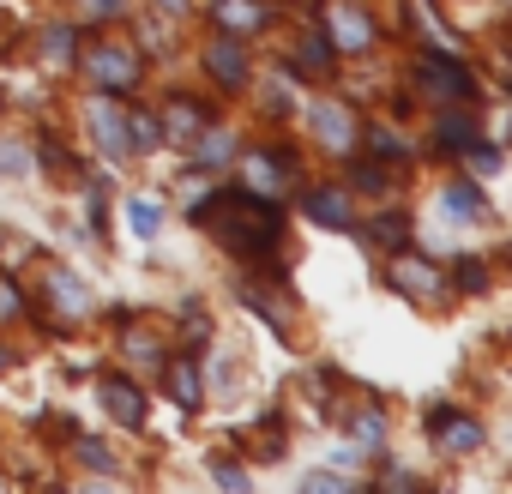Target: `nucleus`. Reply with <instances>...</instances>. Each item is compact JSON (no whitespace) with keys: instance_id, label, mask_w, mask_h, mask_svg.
Instances as JSON below:
<instances>
[{"instance_id":"nucleus-1","label":"nucleus","mask_w":512,"mask_h":494,"mask_svg":"<svg viewBox=\"0 0 512 494\" xmlns=\"http://www.w3.org/2000/svg\"><path fill=\"white\" fill-rule=\"evenodd\" d=\"M211 235H223L229 247H241V254H266V247L278 241V205H266V199H253V193H217V199H205L199 211H193Z\"/></svg>"},{"instance_id":"nucleus-2","label":"nucleus","mask_w":512,"mask_h":494,"mask_svg":"<svg viewBox=\"0 0 512 494\" xmlns=\"http://www.w3.org/2000/svg\"><path fill=\"white\" fill-rule=\"evenodd\" d=\"M422 85H428V91H440V97H470V91H476L470 67H464V61H452V55H422Z\"/></svg>"},{"instance_id":"nucleus-3","label":"nucleus","mask_w":512,"mask_h":494,"mask_svg":"<svg viewBox=\"0 0 512 494\" xmlns=\"http://www.w3.org/2000/svg\"><path fill=\"white\" fill-rule=\"evenodd\" d=\"M428 428L440 434V446H446V452H470V446H482V428H476V422H464V416H458V410H446V404L428 416Z\"/></svg>"},{"instance_id":"nucleus-4","label":"nucleus","mask_w":512,"mask_h":494,"mask_svg":"<svg viewBox=\"0 0 512 494\" xmlns=\"http://www.w3.org/2000/svg\"><path fill=\"white\" fill-rule=\"evenodd\" d=\"M296 73H302V79H326V73H332V37H326V31H308V37L296 43Z\"/></svg>"},{"instance_id":"nucleus-5","label":"nucleus","mask_w":512,"mask_h":494,"mask_svg":"<svg viewBox=\"0 0 512 494\" xmlns=\"http://www.w3.org/2000/svg\"><path fill=\"white\" fill-rule=\"evenodd\" d=\"M392 284H398L404 296H440V272H434L428 260H410V254L392 266Z\"/></svg>"},{"instance_id":"nucleus-6","label":"nucleus","mask_w":512,"mask_h":494,"mask_svg":"<svg viewBox=\"0 0 512 494\" xmlns=\"http://www.w3.org/2000/svg\"><path fill=\"white\" fill-rule=\"evenodd\" d=\"M103 398H109V416H121V422H145V398H139L133 380L109 374V380H103Z\"/></svg>"},{"instance_id":"nucleus-7","label":"nucleus","mask_w":512,"mask_h":494,"mask_svg":"<svg viewBox=\"0 0 512 494\" xmlns=\"http://www.w3.org/2000/svg\"><path fill=\"white\" fill-rule=\"evenodd\" d=\"M91 73L109 85V91H121V85H133L139 79V67H133V55H121V49H103L97 61H91Z\"/></svg>"},{"instance_id":"nucleus-8","label":"nucleus","mask_w":512,"mask_h":494,"mask_svg":"<svg viewBox=\"0 0 512 494\" xmlns=\"http://www.w3.org/2000/svg\"><path fill=\"white\" fill-rule=\"evenodd\" d=\"M205 61H211V79H217V85H241V79H247V61H241L235 43H211Z\"/></svg>"},{"instance_id":"nucleus-9","label":"nucleus","mask_w":512,"mask_h":494,"mask_svg":"<svg viewBox=\"0 0 512 494\" xmlns=\"http://www.w3.org/2000/svg\"><path fill=\"white\" fill-rule=\"evenodd\" d=\"M308 217H314V223H326V229H350L344 193H308Z\"/></svg>"},{"instance_id":"nucleus-10","label":"nucleus","mask_w":512,"mask_h":494,"mask_svg":"<svg viewBox=\"0 0 512 494\" xmlns=\"http://www.w3.org/2000/svg\"><path fill=\"white\" fill-rule=\"evenodd\" d=\"M446 211H452V217H464V223H476V217L488 211V199H482L476 187H464V181H452V187H446Z\"/></svg>"},{"instance_id":"nucleus-11","label":"nucleus","mask_w":512,"mask_h":494,"mask_svg":"<svg viewBox=\"0 0 512 494\" xmlns=\"http://www.w3.org/2000/svg\"><path fill=\"white\" fill-rule=\"evenodd\" d=\"M97 133H103L109 157H127V127H121V109H115V103H103V109H97Z\"/></svg>"},{"instance_id":"nucleus-12","label":"nucleus","mask_w":512,"mask_h":494,"mask_svg":"<svg viewBox=\"0 0 512 494\" xmlns=\"http://www.w3.org/2000/svg\"><path fill=\"white\" fill-rule=\"evenodd\" d=\"M368 241L374 247H404L410 241V223L404 217H380V223H368Z\"/></svg>"},{"instance_id":"nucleus-13","label":"nucleus","mask_w":512,"mask_h":494,"mask_svg":"<svg viewBox=\"0 0 512 494\" xmlns=\"http://www.w3.org/2000/svg\"><path fill=\"white\" fill-rule=\"evenodd\" d=\"M169 386H175V398L193 410L199 404V374H193V362H169Z\"/></svg>"},{"instance_id":"nucleus-14","label":"nucleus","mask_w":512,"mask_h":494,"mask_svg":"<svg viewBox=\"0 0 512 494\" xmlns=\"http://www.w3.org/2000/svg\"><path fill=\"white\" fill-rule=\"evenodd\" d=\"M217 19L229 31H253V25H260V7H253V0H229V7H217Z\"/></svg>"},{"instance_id":"nucleus-15","label":"nucleus","mask_w":512,"mask_h":494,"mask_svg":"<svg viewBox=\"0 0 512 494\" xmlns=\"http://www.w3.org/2000/svg\"><path fill=\"white\" fill-rule=\"evenodd\" d=\"M247 452H260V458H284V428L278 422H260L253 428V446Z\"/></svg>"},{"instance_id":"nucleus-16","label":"nucleus","mask_w":512,"mask_h":494,"mask_svg":"<svg viewBox=\"0 0 512 494\" xmlns=\"http://www.w3.org/2000/svg\"><path fill=\"white\" fill-rule=\"evenodd\" d=\"M205 127V115H199V103H175L169 109V133H181V139H193Z\"/></svg>"},{"instance_id":"nucleus-17","label":"nucleus","mask_w":512,"mask_h":494,"mask_svg":"<svg viewBox=\"0 0 512 494\" xmlns=\"http://www.w3.org/2000/svg\"><path fill=\"white\" fill-rule=\"evenodd\" d=\"M133 229H139V235H157V229H163L157 199H133Z\"/></svg>"},{"instance_id":"nucleus-18","label":"nucleus","mask_w":512,"mask_h":494,"mask_svg":"<svg viewBox=\"0 0 512 494\" xmlns=\"http://www.w3.org/2000/svg\"><path fill=\"white\" fill-rule=\"evenodd\" d=\"M470 139H476L470 115H464V121H458V115H446V121H440V145H470Z\"/></svg>"},{"instance_id":"nucleus-19","label":"nucleus","mask_w":512,"mask_h":494,"mask_svg":"<svg viewBox=\"0 0 512 494\" xmlns=\"http://www.w3.org/2000/svg\"><path fill=\"white\" fill-rule=\"evenodd\" d=\"M199 163H211V169H217V163H229V133H223V139H217V133H205V145H199Z\"/></svg>"},{"instance_id":"nucleus-20","label":"nucleus","mask_w":512,"mask_h":494,"mask_svg":"<svg viewBox=\"0 0 512 494\" xmlns=\"http://www.w3.org/2000/svg\"><path fill=\"white\" fill-rule=\"evenodd\" d=\"M320 133H326L332 145H344V139H350V121H344L338 109H326V115H320Z\"/></svg>"},{"instance_id":"nucleus-21","label":"nucleus","mask_w":512,"mask_h":494,"mask_svg":"<svg viewBox=\"0 0 512 494\" xmlns=\"http://www.w3.org/2000/svg\"><path fill=\"white\" fill-rule=\"evenodd\" d=\"M338 25H344V43H356V49L368 43V25H362L356 13H338Z\"/></svg>"},{"instance_id":"nucleus-22","label":"nucleus","mask_w":512,"mask_h":494,"mask_svg":"<svg viewBox=\"0 0 512 494\" xmlns=\"http://www.w3.org/2000/svg\"><path fill=\"white\" fill-rule=\"evenodd\" d=\"M350 181H356V187H386V169H374V163H356V169H350Z\"/></svg>"},{"instance_id":"nucleus-23","label":"nucleus","mask_w":512,"mask_h":494,"mask_svg":"<svg viewBox=\"0 0 512 494\" xmlns=\"http://www.w3.org/2000/svg\"><path fill=\"white\" fill-rule=\"evenodd\" d=\"M356 434H362V440H380V434H386L380 410H362V416H356Z\"/></svg>"},{"instance_id":"nucleus-24","label":"nucleus","mask_w":512,"mask_h":494,"mask_svg":"<svg viewBox=\"0 0 512 494\" xmlns=\"http://www.w3.org/2000/svg\"><path fill=\"white\" fill-rule=\"evenodd\" d=\"M470 163H476L482 175H494V169H500V151H494V145H476V151H470Z\"/></svg>"},{"instance_id":"nucleus-25","label":"nucleus","mask_w":512,"mask_h":494,"mask_svg":"<svg viewBox=\"0 0 512 494\" xmlns=\"http://www.w3.org/2000/svg\"><path fill=\"white\" fill-rule=\"evenodd\" d=\"M211 470H217V482H229V488H241L247 476H241V464H229V458H211Z\"/></svg>"},{"instance_id":"nucleus-26","label":"nucleus","mask_w":512,"mask_h":494,"mask_svg":"<svg viewBox=\"0 0 512 494\" xmlns=\"http://www.w3.org/2000/svg\"><path fill=\"white\" fill-rule=\"evenodd\" d=\"M458 284H464V290H482V284H488V272L470 260V266H458Z\"/></svg>"},{"instance_id":"nucleus-27","label":"nucleus","mask_w":512,"mask_h":494,"mask_svg":"<svg viewBox=\"0 0 512 494\" xmlns=\"http://www.w3.org/2000/svg\"><path fill=\"white\" fill-rule=\"evenodd\" d=\"M79 452H85V458H91V464H97V470H109V464H115V458H109V452H103V440H79Z\"/></svg>"},{"instance_id":"nucleus-28","label":"nucleus","mask_w":512,"mask_h":494,"mask_svg":"<svg viewBox=\"0 0 512 494\" xmlns=\"http://www.w3.org/2000/svg\"><path fill=\"white\" fill-rule=\"evenodd\" d=\"M49 55L67 61V55H73V31H55V37H49Z\"/></svg>"},{"instance_id":"nucleus-29","label":"nucleus","mask_w":512,"mask_h":494,"mask_svg":"<svg viewBox=\"0 0 512 494\" xmlns=\"http://www.w3.org/2000/svg\"><path fill=\"white\" fill-rule=\"evenodd\" d=\"M19 169H25V157L13 145H0V175H19Z\"/></svg>"},{"instance_id":"nucleus-30","label":"nucleus","mask_w":512,"mask_h":494,"mask_svg":"<svg viewBox=\"0 0 512 494\" xmlns=\"http://www.w3.org/2000/svg\"><path fill=\"white\" fill-rule=\"evenodd\" d=\"M13 308H19V296H13V290H7V284H0V320H7V314H13Z\"/></svg>"},{"instance_id":"nucleus-31","label":"nucleus","mask_w":512,"mask_h":494,"mask_svg":"<svg viewBox=\"0 0 512 494\" xmlns=\"http://www.w3.org/2000/svg\"><path fill=\"white\" fill-rule=\"evenodd\" d=\"M115 13H121V0H97V13H91V19H115Z\"/></svg>"},{"instance_id":"nucleus-32","label":"nucleus","mask_w":512,"mask_h":494,"mask_svg":"<svg viewBox=\"0 0 512 494\" xmlns=\"http://www.w3.org/2000/svg\"><path fill=\"white\" fill-rule=\"evenodd\" d=\"M7 362H13V356H7V344H0V368H7Z\"/></svg>"}]
</instances>
